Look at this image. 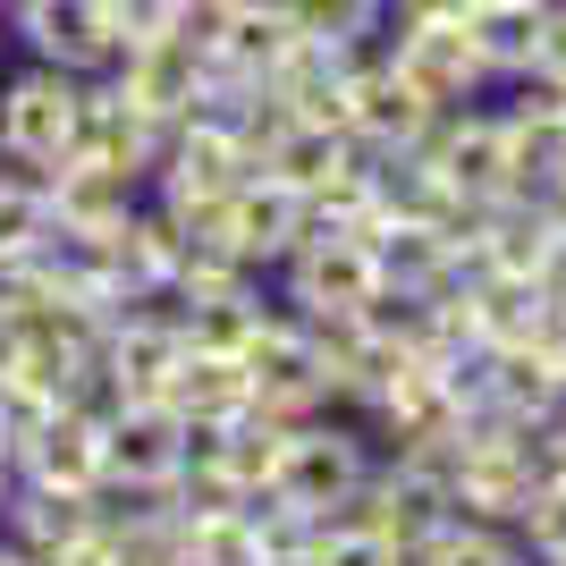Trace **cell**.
<instances>
[{
  "instance_id": "obj_19",
  "label": "cell",
  "mask_w": 566,
  "mask_h": 566,
  "mask_svg": "<svg viewBox=\"0 0 566 566\" xmlns=\"http://www.w3.org/2000/svg\"><path fill=\"white\" fill-rule=\"evenodd\" d=\"M161 406L178 423H237L254 406V380H245V355H212V347H187L178 373H169Z\"/></svg>"
},
{
  "instance_id": "obj_15",
  "label": "cell",
  "mask_w": 566,
  "mask_h": 566,
  "mask_svg": "<svg viewBox=\"0 0 566 566\" xmlns=\"http://www.w3.org/2000/svg\"><path fill=\"white\" fill-rule=\"evenodd\" d=\"M305 229H313L305 195L280 187V178H262V169L229 195V254L245 262V271H262V280H271V271L305 245Z\"/></svg>"
},
{
  "instance_id": "obj_7",
  "label": "cell",
  "mask_w": 566,
  "mask_h": 566,
  "mask_svg": "<svg viewBox=\"0 0 566 566\" xmlns=\"http://www.w3.org/2000/svg\"><path fill=\"white\" fill-rule=\"evenodd\" d=\"M347 524H364V533H380V542L398 549H415V542H431L440 524L457 516V499H449V473H431V465H415V457H380L373 465V482L338 507Z\"/></svg>"
},
{
  "instance_id": "obj_20",
  "label": "cell",
  "mask_w": 566,
  "mask_h": 566,
  "mask_svg": "<svg viewBox=\"0 0 566 566\" xmlns=\"http://www.w3.org/2000/svg\"><path fill=\"white\" fill-rule=\"evenodd\" d=\"M364 245H373L380 287H398V296H431V287L457 280V245L440 229H423V220H380Z\"/></svg>"
},
{
  "instance_id": "obj_39",
  "label": "cell",
  "mask_w": 566,
  "mask_h": 566,
  "mask_svg": "<svg viewBox=\"0 0 566 566\" xmlns=\"http://www.w3.org/2000/svg\"><path fill=\"white\" fill-rule=\"evenodd\" d=\"M542 355L558 364V380H566V305H549V322H542Z\"/></svg>"
},
{
  "instance_id": "obj_25",
  "label": "cell",
  "mask_w": 566,
  "mask_h": 566,
  "mask_svg": "<svg viewBox=\"0 0 566 566\" xmlns=\"http://www.w3.org/2000/svg\"><path fill=\"white\" fill-rule=\"evenodd\" d=\"M347 161H355V136H347V127H305V118H287V136L262 153V178L313 195L331 169H347Z\"/></svg>"
},
{
  "instance_id": "obj_2",
  "label": "cell",
  "mask_w": 566,
  "mask_h": 566,
  "mask_svg": "<svg viewBox=\"0 0 566 566\" xmlns=\"http://www.w3.org/2000/svg\"><path fill=\"white\" fill-rule=\"evenodd\" d=\"M76 102H85V76L9 51V69H0V161L34 169V178L51 161H69L76 153Z\"/></svg>"
},
{
  "instance_id": "obj_14",
  "label": "cell",
  "mask_w": 566,
  "mask_h": 566,
  "mask_svg": "<svg viewBox=\"0 0 566 566\" xmlns=\"http://www.w3.org/2000/svg\"><path fill=\"white\" fill-rule=\"evenodd\" d=\"M111 85L136 102L144 118L178 127V118H195V102H203V51H195L187 34H153V43H127V51L111 60Z\"/></svg>"
},
{
  "instance_id": "obj_30",
  "label": "cell",
  "mask_w": 566,
  "mask_h": 566,
  "mask_svg": "<svg viewBox=\"0 0 566 566\" xmlns=\"http://www.w3.org/2000/svg\"><path fill=\"white\" fill-rule=\"evenodd\" d=\"M51 237V203H43V178L34 169H9L0 161V271L25 262L34 245Z\"/></svg>"
},
{
  "instance_id": "obj_38",
  "label": "cell",
  "mask_w": 566,
  "mask_h": 566,
  "mask_svg": "<svg viewBox=\"0 0 566 566\" xmlns=\"http://www.w3.org/2000/svg\"><path fill=\"white\" fill-rule=\"evenodd\" d=\"M43 566H118V549H111V533H102V524H94L85 542H69V549H60V558H43Z\"/></svg>"
},
{
  "instance_id": "obj_18",
  "label": "cell",
  "mask_w": 566,
  "mask_h": 566,
  "mask_svg": "<svg viewBox=\"0 0 566 566\" xmlns=\"http://www.w3.org/2000/svg\"><path fill=\"white\" fill-rule=\"evenodd\" d=\"M18 482H43V491H94L102 482V415H76V406H51V423L25 440Z\"/></svg>"
},
{
  "instance_id": "obj_40",
  "label": "cell",
  "mask_w": 566,
  "mask_h": 566,
  "mask_svg": "<svg viewBox=\"0 0 566 566\" xmlns=\"http://www.w3.org/2000/svg\"><path fill=\"white\" fill-rule=\"evenodd\" d=\"M482 9H542V0H465V18H482Z\"/></svg>"
},
{
  "instance_id": "obj_3",
  "label": "cell",
  "mask_w": 566,
  "mask_h": 566,
  "mask_svg": "<svg viewBox=\"0 0 566 566\" xmlns=\"http://www.w3.org/2000/svg\"><path fill=\"white\" fill-rule=\"evenodd\" d=\"M245 380H254V415H271V423H305L331 406V364L296 305H280V296L262 305L254 338H245Z\"/></svg>"
},
{
  "instance_id": "obj_26",
  "label": "cell",
  "mask_w": 566,
  "mask_h": 566,
  "mask_svg": "<svg viewBox=\"0 0 566 566\" xmlns=\"http://www.w3.org/2000/svg\"><path fill=\"white\" fill-rule=\"evenodd\" d=\"M406 566H533L524 558V542L507 533V524H473V516H449L431 542L406 549Z\"/></svg>"
},
{
  "instance_id": "obj_4",
  "label": "cell",
  "mask_w": 566,
  "mask_h": 566,
  "mask_svg": "<svg viewBox=\"0 0 566 566\" xmlns=\"http://www.w3.org/2000/svg\"><path fill=\"white\" fill-rule=\"evenodd\" d=\"M187 465V423L169 406H118L102 415V507H127V499H161Z\"/></svg>"
},
{
  "instance_id": "obj_24",
  "label": "cell",
  "mask_w": 566,
  "mask_h": 566,
  "mask_svg": "<svg viewBox=\"0 0 566 566\" xmlns=\"http://www.w3.org/2000/svg\"><path fill=\"white\" fill-rule=\"evenodd\" d=\"M296 43V18L287 9H262V0H237L229 9V25H220V43L203 51V60H220V69H245L262 85V76L280 69V51Z\"/></svg>"
},
{
  "instance_id": "obj_8",
  "label": "cell",
  "mask_w": 566,
  "mask_h": 566,
  "mask_svg": "<svg viewBox=\"0 0 566 566\" xmlns=\"http://www.w3.org/2000/svg\"><path fill=\"white\" fill-rule=\"evenodd\" d=\"M0 25H9L18 60H43V69H69V76H111V60H118L102 0H9Z\"/></svg>"
},
{
  "instance_id": "obj_21",
  "label": "cell",
  "mask_w": 566,
  "mask_h": 566,
  "mask_svg": "<svg viewBox=\"0 0 566 566\" xmlns=\"http://www.w3.org/2000/svg\"><path fill=\"white\" fill-rule=\"evenodd\" d=\"M465 305H473V347H524V338H542V322H549L542 280H507V271H473Z\"/></svg>"
},
{
  "instance_id": "obj_23",
  "label": "cell",
  "mask_w": 566,
  "mask_h": 566,
  "mask_svg": "<svg viewBox=\"0 0 566 566\" xmlns=\"http://www.w3.org/2000/svg\"><path fill=\"white\" fill-rule=\"evenodd\" d=\"M491 406H499V415H524V423H542L549 406H566V380H558V364L542 355V338L491 347Z\"/></svg>"
},
{
  "instance_id": "obj_35",
  "label": "cell",
  "mask_w": 566,
  "mask_h": 566,
  "mask_svg": "<svg viewBox=\"0 0 566 566\" xmlns=\"http://www.w3.org/2000/svg\"><path fill=\"white\" fill-rule=\"evenodd\" d=\"M533 85L566 94V0H542V43H533Z\"/></svg>"
},
{
  "instance_id": "obj_44",
  "label": "cell",
  "mask_w": 566,
  "mask_h": 566,
  "mask_svg": "<svg viewBox=\"0 0 566 566\" xmlns=\"http://www.w3.org/2000/svg\"><path fill=\"white\" fill-rule=\"evenodd\" d=\"M0 9H9V0H0Z\"/></svg>"
},
{
  "instance_id": "obj_6",
  "label": "cell",
  "mask_w": 566,
  "mask_h": 566,
  "mask_svg": "<svg viewBox=\"0 0 566 566\" xmlns=\"http://www.w3.org/2000/svg\"><path fill=\"white\" fill-rule=\"evenodd\" d=\"M271 296L296 313H364L380 296V271H373V245L347 229H305V245L271 271Z\"/></svg>"
},
{
  "instance_id": "obj_17",
  "label": "cell",
  "mask_w": 566,
  "mask_h": 566,
  "mask_svg": "<svg viewBox=\"0 0 566 566\" xmlns=\"http://www.w3.org/2000/svg\"><path fill=\"white\" fill-rule=\"evenodd\" d=\"M94 524H102L94 491H43V482H18L9 507H0V542H18L25 558L43 566V558H60L69 542H85Z\"/></svg>"
},
{
  "instance_id": "obj_22",
  "label": "cell",
  "mask_w": 566,
  "mask_h": 566,
  "mask_svg": "<svg viewBox=\"0 0 566 566\" xmlns=\"http://www.w3.org/2000/svg\"><path fill=\"white\" fill-rule=\"evenodd\" d=\"M102 533H111L118 566H187V516L169 499H127V507H102Z\"/></svg>"
},
{
  "instance_id": "obj_10",
  "label": "cell",
  "mask_w": 566,
  "mask_h": 566,
  "mask_svg": "<svg viewBox=\"0 0 566 566\" xmlns=\"http://www.w3.org/2000/svg\"><path fill=\"white\" fill-rule=\"evenodd\" d=\"M254 178V161H245V144H237L229 118H178L161 136V161H153V203H220V195H237Z\"/></svg>"
},
{
  "instance_id": "obj_12",
  "label": "cell",
  "mask_w": 566,
  "mask_h": 566,
  "mask_svg": "<svg viewBox=\"0 0 566 566\" xmlns=\"http://www.w3.org/2000/svg\"><path fill=\"white\" fill-rule=\"evenodd\" d=\"M415 161H431L465 203H491L507 195V127H499V102H465V111H440L415 144Z\"/></svg>"
},
{
  "instance_id": "obj_34",
  "label": "cell",
  "mask_w": 566,
  "mask_h": 566,
  "mask_svg": "<svg viewBox=\"0 0 566 566\" xmlns=\"http://www.w3.org/2000/svg\"><path fill=\"white\" fill-rule=\"evenodd\" d=\"M305 566H406L398 549L380 542V533H364V524H347V516H331V533L313 542V558Z\"/></svg>"
},
{
  "instance_id": "obj_33",
  "label": "cell",
  "mask_w": 566,
  "mask_h": 566,
  "mask_svg": "<svg viewBox=\"0 0 566 566\" xmlns=\"http://www.w3.org/2000/svg\"><path fill=\"white\" fill-rule=\"evenodd\" d=\"M187 566H262L254 516H245V507H229V516L187 524Z\"/></svg>"
},
{
  "instance_id": "obj_1",
  "label": "cell",
  "mask_w": 566,
  "mask_h": 566,
  "mask_svg": "<svg viewBox=\"0 0 566 566\" xmlns=\"http://www.w3.org/2000/svg\"><path fill=\"white\" fill-rule=\"evenodd\" d=\"M373 465H380V440L355 423V415L322 406V415H305V423H287L280 482H271V491L296 499V507H313V516H338V507L373 482Z\"/></svg>"
},
{
  "instance_id": "obj_27",
  "label": "cell",
  "mask_w": 566,
  "mask_h": 566,
  "mask_svg": "<svg viewBox=\"0 0 566 566\" xmlns=\"http://www.w3.org/2000/svg\"><path fill=\"white\" fill-rule=\"evenodd\" d=\"M473 25V51H482V69H491V94L499 85H524L533 76V43H542V9H482Z\"/></svg>"
},
{
  "instance_id": "obj_43",
  "label": "cell",
  "mask_w": 566,
  "mask_h": 566,
  "mask_svg": "<svg viewBox=\"0 0 566 566\" xmlns=\"http://www.w3.org/2000/svg\"><path fill=\"white\" fill-rule=\"evenodd\" d=\"M262 9H296V0H262Z\"/></svg>"
},
{
  "instance_id": "obj_31",
  "label": "cell",
  "mask_w": 566,
  "mask_h": 566,
  "mask_svg": "<svg viewBox=\"0 0 566 566\" xmlns=\"http://www.w3.org/2000/svg\"><path fill=\"white\" fill-rule=\"evenodd\" d=\"M287 18H296V34H313V43H380L389 9H380V0H296Z\"/></svg>"
},
{
  "instance_id": "obj_41",
  "label": "cell",
  "mask_w": 566,
  "mask_h": 566,
  "mask_svg": "<svg viewBox=\"0 0 566 566\" xmlns=\"http://www.w3.org/2000/svg\"><path fill=\"white\" fill-rule=\"evenodd\" d=\"M9 491H18V465H9V457H0V507H9Z\"/></svg>"
},
{
  "instance_id": "obj_29",
  "label": "cell",
  "mask_w": 566,
  "mask_h": 566,
  "mask_svg": "<svg viewBox=\"0 0 566 566\" xmlns=\"http://www.w3.org/2000/svg\"><path fill=\"white\" fill-rule=\"evenodd\" d=\"M245 516H254L262 566H305V558H313V542L331 533V516H313V507H296V499H280V491L245 499Z\"/></svg>"
},
{
  "instance_id": "obj_42",
  "label": "cell",
  "mask_w": 566,
  "mask_h": 566,
  "mask_svg": "<svg viewBox=\"0 0 566 566\" xmlns=\"http://www.w3.org/2000/svg\"><path fill=\"white\" fill-rule=\"evenodd\" d=\"M0 566H34V558H25V549H18V542H0Z\"/></svg>"
},
{
  "instance_id": "obj_16",
  "label": "cell",
  "mask_w": 566,
  "mask_h": 566,
  "mask_svg": "<svg viewBox=\"0 0 566 566\" xmlns=\"http://www.w3.org/2000/svg\"><path fill=\"white\" fill-rule=\"evenodd\" d=\"M43 203H51V229H69V237H102V229H118V220L144 203V187L136 178H118V169H102V161H51L43 169Z\"/></svg>"
},
{
  "instance_id": "obj_13",
  "label": "cell",
  "mask_w": 566,
  "mask_h": 566,
  "mask_svg": "<svg viewBox=\"0 0 566 566\" xmlns=\"http://www.w3.org/2000/svg\"><path fill=\"white\" fill-rule=\"evenodd\" d=\"M161 136H169V127H161V118H144L111 76H85V102H76V161H102V169H118V178L153 187Z\"/></svg>"
},
{
  "instance_id": "obj_9",
  "label": "cell",
  "mask_w": 566,
  "mask_h": 566,
  "mask_svg": "<svg viewBox=\"0 0 566 566\" xmlns=\"http://www.w3.org/2000/svg\"><path fill=\"white\" fill-rule=\"evenodd\" d=\"M499 127H507V195L549 203L566 187V94L558 85H499Z\"/></svg>"
},
{
  "instance_id": "obj_32",
  "label": "cell",
  "mask_w": 566,
  "mask_h": 566,
  "mask_svg": "<svg viewBox=\"0 0 566 566\" xmlns=\"http://www.w3.org/2000/svg\"><path fill=\"white\" fill-rule=\"evenodd\" d=\"M507 533H516L524 542V558L533 566H566V482H533V499H524V516L507 524Z\"/></svg>"
},
{
  "instance_id": "obj_37",
  "label": "cell",
  "mask_w": 566,
  "mask_h": 566,
  "mask_svg": "<svg viewBox=\"0 0 566 566\" xmlns=\"http://www.w3.org/2000/svg\"><path fill=\"white\" fill-rule=\"evenodd\" d=\"M533 280H542L549 305H566V220H549V254H542V271H533Z\"/></svg>"
},
{
  "instance_id": "obj_28",
  "label": "cell",
  "mask_w": 566,
  "mask_h": 566,
  "mask_svg": "<svg viewBox=\"0 0 566 566\" xmlns=\"http://www.w3.org/2000/svg\"><path fill=\"white\" fill-rule=\"evenodd\" d=\"M280 449H287V423H271V415H254V406L220 431V465L237 473V491H245V499H262L271 482H280Z\"/></svg>"
},
{
  "instance_id": "obj_5",
  "label": "cell",
  "mask_w": 566,
  "mask_h": 566,
  "mask_svg": "<svg viewBox=\"0 0 566 566\" xmlns=\"http://www.w3.org/2000/svg\"><path fill=\"white\" fill-rule=\"evenodd\" d=\"M389 69L431 102V111H465V102H491V69L473 51V25L465 18H431V25H389L380 34Z\"/></svg>"
},
{
  "instance_id": "obj_36",
  "label": "cell",
  "mask_w": 566,
  "mask_h": 566,
  "mask_svg": "<svg viewBox=\"0 0 566 566\" xmlns=\"http://www.w3.org/2000/svg\"><path fill=\"white\" fill-rule=\"evenodd\" d=\"M389 9V25H431V18H465V0H380ZM380 25V34H389Z\"/></svg>"
},
{
  "instance_id": "obj_11",
  "label": "cell",
  "mask_w": 566,
  "mask_h": 566,
  "mask_svg": "<svg viewBox=\"0 0 566 566\" xmlns=\"http://www.w3.org/2000/svg\"><path fill=\"white\" fill-rule=\"evenodd\" d=\"M431 118H440V111H431V102L415 94L398 69H389V51H380V43L347 69V136H355V153H373V161L415 153Z\"/></svg>"
}]
</instances>
